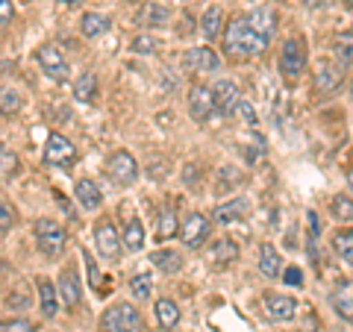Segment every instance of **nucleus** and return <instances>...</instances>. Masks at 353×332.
<instances>
[{
	"label": "nucleus",
	"mask_w": 353,
	"mask_h": 332,
	"mask_svg": "<svg viewBox=\"0 0 353 332\" xmlns=\"http://www.w3.org/2000/svg\"><path fill=\"white\" fill-rule=\"evenodd\" d=\"M224 44H227L230 53H236V56H259V53L268 48V39H262L259 32H253L245 18H236L233 24L227 27Z\"/></svg>",
	"instance_id": "nucleus-1"
},
{
	"label": "nucleus",
	"mask_w": 353,
	"mask_h": 332,
	"mask_svg": "<svg viewBox=\"0 0 353 332\" xmlns=\"http://www.w3.org/2000/svg\"><path fill=\"white\" fill-rule=\"evenodd\" d=\"M141 315L139 309H132L130 303H118L112 309H106V315L101 318V332H141Z\"/></svg>",
	"instance_id": "nucleus-2"
},
{
	"label": "nucleus",
	"mask_w": 353,
	"mask_h": 332,
	"mask_svg": "<svg viewBox=\"0 0 353 332\" xmlns=\"http://www.w3.org/2000/svg\"><path fill=\"white\" fill-rule=\"evenodd\" d=\"M32 232H36V245H39V250L44 253V256H59V253L65 250L68 236H65V229L57 224V220L41 218V220H36Z\"/></svg>",
	"instance_id": "nucleus-3"
},
{
	"label": "nucleus",
	"mask_w": 353,
	"mask_h": 332,
	"mask_svg": "<svg viewBox=\"0 0 353 332\" xmlns=\"http://www.w3.org/2000/svg\"><path fill=\"white\" fill-rule=\"evenodd\" d=\"M209 229H212V220L201 212H192V215H185V220L180 224V241L194 250L209 238Z\"/></svg>",
	"instance_id": "nucleus-4"
},
{
	"label": "nucleus",
	"mask_w": 353,
	"mask_h": 332,
	"mask_svg": "<svg viewBox=\"0 0 353 332\" xmlns=\"http://www.w3.org/2000/svg\"><path fill=\"white\" fill-rule=\"evenodd\" d=\"M94 245H97V253H101L106 262H118L124 241H121V236L115 232L112 220H101V224L94 227Z\"/></svg>",
	"instance_id": "nucleus-5"
},
{
	"label": "nucleus",
	"mask_w": 353,
	"mask_h": 332,
	"mask_svg": "<svg viewBox=\"0 0 353 332\" xmlns=\"http://www.w3.org/2000/svg\"><path fill=\"white\" fill-rule=\"evenodd\" d=\"M106 171L118 185H132L136 183V176H139V165L127 150H115L112 156H109V162H106Z\"/></svg>",
	"instance_id": "nucleus-6"
},
{
	"label": "nucleus",
	"mask_w": 353,
	"mask_h": 332,
	"mask_svg": "<svg viewBox=\"0 0 353 332\" xmlns=\"http://www.w3.org/2000/svg\"><path fill=\"white\" fill-rule=\"evenodd\" d=\"M44 162L59 165V168H71L77 162V147L65 136H57V132H53L48 138V145H44Z\"/></svg>",
	"instance_id": "nucleus-7"
},
{
	"label": "nucleus",
	"mask_w": 353,
	"mask_h": 332,
	"mask_svg": "<svg viewBox=\"0 0 353 332\" xmlns=\"http://www.w3.org/2000/svg\"><path fill=\"white\" fill-rule=\"evenodd\" d=\"M303 65H306V50H303V41L301 39H289L280 50V74L283 76H297L303 74Z\"/></svg>",
	"instance_id": "nucleus-8"
},
{
	"label": "nucleus",
	"mask_w": 353,
	"mask_h": 332,
	"mask_svg": "<svg viewBox=\"0 0 353 332\" xmlns=\"http://www.w3.org/2000/svg\"><path fill=\"white\" fill-rule=\"evenodd\" d=\"M39 65L44 68V74L50 76V80H57V83H65L68 80V62H65L62 56V50L59 48H53V44H44V48L39 50Z\"/></svg>",
	"instance_id": "nucleus-9"
},
{
	"label": "nucleus",
	"mask_w": 353,
	"mask_h": 332,
	"mask_svg": "<svg viewBox=\"0 0 353 332\" xmlns=\"http://www.w3.org/2000/svg\"><path fill=\"white\" fill-rule=\"evenodd\" d=\"M183 65H185V71H192V74H206V71H218L221 59L215 56V50H209V48H192V50H185Z\"/></svg>",
	"instance_id": "nucleus-10"
},
{
	"label": "nucleus",
	"mask_w": 353,
	"mask_h": 332,
	"mask_svg": "<svg viewBox=\"0 0 353 332\" xmlns=\"http://www.w3.org/2000/svg\"><path fill=\"white\" fill-rule=\"evenodd\" d=\"M341 85V65L321 59L318 62V71H315V92L318 94H330Z\"/></svg>",
	"instance_id": "nucleus-11"
},
{
	"label": "nucleus",
	"mask_w": 353,
	"mask_h": 332,
	"mask_svg": "<svg viewBox=\"0 0 353 332\" xmlns=\"http://www.w3.org/2000/svg\"><path fill=\"white\" fill-rule=\"evenodd\" d=\"M189 112L194 121H206L209 115L215 112V97H212V88H203V85H194L189 92Z\"/></svg>",
	"instance_id": "nucleus-12"
},
{
	"label": "nucleus",
	"mask_w": 353,
	"mask_h": 332,
	"mask_svg": "<svg viewBox=\"0 0 353 332\" xmlns=\"http://www.w3.org/2000/svg\"><path fill=\"white\" fill-rule=\"evenodd\" d=\"M212 97H215V109L221 115H230L236 109V103H239V85L233 83V80H218L215 83V88H212Z\"/></svg>",
	"instance_id": "nucleus-13"
},
{
	"label": "nucleus",
	"mask_w": 353,
	"mask_h": 332,
	"mask_svg": "<svg viewBox=\"0 0 353 332\" xmlns=\"http://www.w3.org/2000/svg\"><path fill=\"white\" fill-rule=\"evenodd\" d=\"M265 312H268L271 320H292L297 315V303H294V297L268 294L265 297Z\"/></svg>",
	"instance_id": "nucleus-14"
},
{
	"label": "nucleus",
	"mask_w": 353,
	"mask_h": 332,
	"mask_svg": "<svg viewBox=\"0 0 353 332\" xmlns=\"http://www.w3.org/2000/svg\"><path fill=\"white\" fill-rule=\"evenodd\" d=\"M245 21H248V27H250L253 32H259L262 39H271L274 24H277V15H274L271 6H256Z\"/></svg>",
	"instance_id": "nucleus-15"
},
{
	"label": "nucleus",
	"mask_w": 353,
	"mask_h": 332,
	"mask_svg": "<svg viewBox=\"0 0 353 332\" xmlns=\"http://www.w3.org/2000/svg\"><path fill=\"white\" fill-rule=\"evenodd\" d=\"M59 294H62V300H65V306H68V309L80 306L83 289H80V276H77L74 268H65V271L59 273Z\"/></svg>",
	"instance_id": "nucleus-16"
},
{
	"label": "nucleus",
	"mask_w": 353,
	"mask_h": 332,
	"mask_svg": "<svg viewBox=\"0 0 353 332\" xmlns=\"http://www.w3.org/2000/svg\"><path fill=\"white\" fill-rule=\"evenodd\" d=\"M74 197H77V203H80L83 209H88V212H92V209H97L101 206V191H97V185L92 183V180H80L74 185Z\"/></svg>",
	"instance_id": "nucleus-17"
},
{
	"label": "nucleus",
	"mask_w": 353,
	"mask_h": 332,
	"mask_svg": "<svg viewBox=\"0 0 353 332\" xmlns=\"http://www.w3.org/2000/svg\"><path fill=\"white\" fill-rule=\"evenodd\" d=\"M112 27V21H109L106 15L101 12H85L83 21H80V32L85 39H97V36H103V32Z\"/></svg>",
	"instance_id": "nucleus-18"
},
{
	"label": "nucleus",
	"mask_w": 353,
	"mask_h": 332,
	"mask_svg": "<svg viewBox=\"0 0 353 332\" xmlns=\"http://www.w3.org/2000/svg\"><path fill=\"white\" fill-rule=\"evenodd\" d=\"M259 271L265 276H271V280L274 276H283V259L271 245H262V250H259Z\"/></svg>",
	"instance_id": "nucleus-19"
},
{
	"label": "nucleus",
	"mask_w": 353,
	"mask_h": 332,
	"mask_svg": "<svg viewBox=\"0 0 353 332\" xmlns=\"http://www.w3.org/2000/svg\"><path fill=\"white\" fill-rule=\"evenodd\" d=\"M94 94H97V76L92 71H83L74 83V97L80 103H88V101H94Z\"/></svg>",
	"instance_id": "nucleus-20"
},
{
	"label": "nucleus",
	"mask_w": 353,
	"mask_h": 332,
	"mask_svg": "<svg viewBox=\"0 0 353 332\" xmlns=\"http://www.w3.org/2000/svg\"><path fill=\"white\" fill-rule=\"evenodd\" d=\"M121 241H124L127 250H141V245H145V227H141L139 218H127V227H124V236H121Z\"/></svg>",
	"instance_id": "nucleus-21"
},
{
	"label": "nucleus",
	"mask_w": 353,
	"mask_h": 332,
	"mask_svg": "<svg viewBox=\"0 0 353 332\" xmlns=\"http://www.w3.org/2000/svg\"><path fill=\"white\" fill-rule=\"evenodd\" d=\"M150 262H153V268H159L162 273H176L183 268V256L176 250H157L150 256Z\"/></svg>",
	"instance_id": "nucleus-22"
},
{
	"label": "nucleus",
	"mask_w": 353,
	"mask_h": 332,
	"mask_svg": "<svg viewBox=\"0 0 353 332\" xmlns=\"http://www.w3.org/2000/svg\"><path fill=\"white\" fill-rule=\"evenodd\" d=\"M157 320H159L162 329H174L176 324H180V309H176V303L168 300V297L157 300Z\"/></svg>",
	"instance_id": "nucleus-23"
},
{
	"label": "nucleus",
	"mask_w": 353,
	"mask_h": 332,
	"mask_svg": "<svg viewBox=\"0 0 353 332\" xmlns=\"http://www.w3.org/2000/svg\"><path fill=\"white\" fill-rule=\"evenodd\" d=\"M241 215H248V200H245V197H239V200L224 203V206L215 209V220H218V224H233V220H239Z\"/></svg>",
	"instance_id": "nucleus-24"
},
{
	"label": "nucleus",
	"mask_w": 353,
	"mask_h": 332,
	"mask_svg": "<svg viewBox=\"0 0 353 332\" xmlns=\"http://www.w3.org/2000/svg\"><path fill=\"white\" fill-rule=\"evenodd\" d=\"M171 18V12L159 3H145L141 6V15H139V24L141 27H162L165 21Z\"/></svg>",
	"instance_id": "nucleus-25"
},
{
	"label": "nucleus",
	"mask_w": 353,
	"mask_h": 332,
	"mask_svg": "<svg viewBox=\"0 0 353 332\" xmlns=\"http://www.w3.org/2000/svg\"><path fill=\"white\" fill-rule=\"evenodd\" d=\"M209 259L215 264H230V262L239 259V247L230 238H221V241H215V247L209 250Z\"/></svg>",
	"instance_id": "nucleus-26"
},
{
	"label": "nucleus",
	"mask_w": 353,
	"mask_h": 332,
	"mask_svg": "<svg viewBox=\"0 0 353 332\" xmlns=\"http://www.w3.org/2000/svg\"><path fill=\"white\" fill-rule=\"evenodd\" d=\"M39 300H41V312L44 318H53L59 312V303H57V289H53V282L41 280L39 282Z\"/></svg>",
	"instance_id": "nucleus-27"
},
{
	"label": "nucleus",
	"mask_w": 353,
	"mask_h": 332,
	"mask_svg": "<svg viewBox=\"0 0 353 332\" xmlns=\"http://www.w3.org/2000/svg\"><path fill=\"white\" fill-rule=\"evenodd\" d=\"M333 303H336V312L341 318L353 320V285L350 282H341V289L333 294Z\"/></svg>",
	"instance_id": "nucleus-28"
},
{
	"label": "nucleus",
	"mask_w": 353,
	"mask_h": 332,
	"mask_svg": "<svg viewBox=\"0 0 353 332\" xmlns=\"http://www.w3.org/2000/svg\"><path fill=\"white\" fill-rule=\"evenodd\" d=\"M21 106H24V97H21L15 88H0V115L12 118L21 112Z\"/></svg>",
	"instance_id": "nucleus-29"
},
{
	"label": "nucleus",
	"mask_w": 353,
	"mask_h": 332,
	"mask_svg": "<svg viewBox=\"0 0 353 332\" xmlns=\"http://www.w3.org/2000/svg\"><path fill=\"white\" fill-rule=\"evenodd\" d=\"M201 30H203V36L212 41V39H218V32H221V6L218 3H212L203 12V18H201Z\"/></svg>",
	"instance_id": "nucleus-30"
},
{
	"label": "nucleus",
	"mask_w": 353,
	"mask_h": 332,
	"mask_svg": "<svg viewBox=\"0 0 353 332\" xmlns=\"http://www.w3.org/2000/svg\"><path fill=\"white\" fill-rule=\"evenodd\" d=\"M333 247L347 264H353V229H339L333 236Z\"/></svg>",
	"instance_id": "nucleus-31"
},
{
	"label": "nucleus",
	"mask_w": 353,
	"mask_h": 332,
	"mask_svg": "<svg viewBox=\"0 0 353 332\" xmlns=\"http://www.w3.org/2000/svg\"><path fill=\"white\" fill-rule=\"evenodd\" d=\"M336 56L341 62V68H345V65H353V32L336 36Z\"/></svg>",
	"instance_id": "nucleus-32"
},
{
	"label": "nucleus",
	"mask_w": 353,
	"mask_h": 332,
	"mask_svg": "<svg viewBox=\"0 0 353 332\" xmlns=\"http://www.w3.org/2000/svg\"><path fill=\"white\" fill-rule=\"evenodd\" d=\"M130 291L139 297V300H148L150 291H153V276L150 273H136L130 280Z\"/></svg>",
	"instance_id": "nucleus-33"
},
{
	"label": "nucleus",
	"mask_w": 353,
	"mask_h": 332,
	"mask_svg": "<svg viewBox=\"0 0 353 332\" xmlns=\"http://www.w3.org/2000/svg\"><path fill=\"white\" fill-rule=\"evenodd\" d=\"M330 209H333V218H339V220H353V200H350L347 194L333 197Z\"/></svg>",
	"instance_id": "nucleus-34"
},
{
	"label": "nucleus",
	"mask_w": 353,
	"mask_h": 332,
	"mask_svg": "<svg viewBox=\"0 0 353 332\" xmlns=\"http://www.w3.org/2000/svg\"><path fill=\"white\" fill-rule=\"evenodd\" d=\"M171 236H176V215L174 209H165L159 215V238H171Z\"/></svg>",
	"instance_id": "nucleus-35"
},
{
	"label": "nucleus",
	"mask_w": 353,
	"mask_h": 332,
	"mask_svg": "<svg viewBox=\"0 0 353 332\" xmlns=\"http://www.w3.org/2000/svg\"><path fill=\"white\" fill-rule=\"evenodd\" d=\"M233 112H236L241 121H245V124H250V127L259 121V118H256V109H253V103L248 101V97H239V103H236Z\"/></svg>",
	"instance_id": "nucleus-36"
},
{
	"label": "nucleus",
	"mask_w": 353,
	"mask_h": 332,
	"mask_svg": "<svg viewBox=\"0 0 353 332\" xmlns=\"http://www.w3.org/2000/svg\"><path fill=\"white\" fill-rule=\"evenodd\" d=\"M0 171L3 174H15L18 171V156L12 153L9 145H0Z\"/></svg>",
	"instance_id": "nucleus-37"
},
{
	"label": "nucleus",
	"mask_w": 353,
	"mask_h": 332,
	"mask_svg": "<svg viewBox=\"0 0 353 332\" xmlns=\"http://www.w3.org/2000/svg\"><path fill=\"white\" fill-rule=\"evenodd\" d=\"M130 48L136 50V53H141V56H148V53H153V50L159 48V44H157V39H153V36H145V32H141V36L132 39Z\"/></svg>",
	"instance_id": "nucleus-38"
},
{
	"label": "nucleus",
	"mask_w": 353,
	"mask_h": 332,
	"mask_svg": "<svg viewBox=\"0 0 353 332\" xmlns=\"http://www.w3.org/2000/svg\"><path fill=\"white\" fill-rule=\"evenodd\" d=\"M83 262H85V268H88V280H92L94 291H103V280H101V268H97V262L88 256V253H83Z\"/></svg>",
	"instance_id": "nucleus-39"
},
{
	"label": "nucleus",
	"mask_w": 353,
	"mask_h": 332,
	"mask_svg": "<svg viewBox=\"0 0 353 332\" xmlns=\"http://www.w3.org/2000/svg\"><path fill=\"white\" fill-rule=\"evenodd\" d=\"M283 280H285V285L301 289V285H303V271L297 268V264H289V268H283Z\"/></svg>",
	"instance_id": "nucleus-40"
},
{
	"label": "nucleus",
	"mask_w": 353,
	"mask_h": 332,
	"mask_svg": "<svg viewBox=\"0 0 353 332\" xmlns=\"http://www.w3.org/2000/svg\"><path fill=\"white\" fill-rule=\"evenodd\" d=\"M0 332H36L30 320H9V324L0 326Z\"/></svg>",
	"instance_id": "nucleus-41"
},
{
	"label": "nucleus",
	"mask_w": 353,
	"mask_h": 332,
	"mask_svg": "<svg viewBox=\"0 0 353 332\" xmlns=\"http://www.w3.org/2000/svg\"><path fill=\"white\" fill-rule=\"evenodd\" d=\"M15 15V6H12V0H0V30H3L9 21H12Z\"/></svg>",
	"instance_id": "nucleus-42"
},
{
	"label": "nucleus",
	"mask_w": 353,
	"mask_h": 332,
	"mask_svg": "<svg viewBox=\"0 0 353 332\" xmlns=\"http://www.w3.org/2000/svg\"><path fill=\"white\" fill-rule=\"evenodd\" d=\"M6 224H12V209L0 200V227H6Z\"/></svg>",
	"instance_id": "nucleus-43"
},
{
	"label": "nucleus",
	"mask_w": 353,
	"mask_h": 332,
	"mask_svg": "<svg viewBox=\"0 0 353 332\" xmlns=\"http://www.w3.org/2000/svg\"><path fill=\"white\" fill-rule=\"evenodd\" d=\"M59 3H65V6H77L80 0H59Z\"/></svg>",
	"instance_id": "nucleus-44"
},
{
	"label": "nucleus",
	"mask_w": 353,
	"mask_h": 332,
	"mask_svg": "<svg viewBox=\"0 0 353 332\" xmlns=\"http://www.w3.org/2000/svg\"><path fill=\"white\" fill-rule=\"evenodd\" d=\"M347 183H350V188H353V168H350V174H347Z\"/></svg>",
	"instance_id": "nucleus-45"
},
{
	"label": "nucleus",
	"mask_w": 353,
	"mask_h": 332,
	"mask_svg": "<svg viewBox=\"0 0 353 332\" xmlns=\"http://www.w3.org/2000/svg\"><path fill=\"white\" fill-rule=\"evenodd\" d=\"M350 97H353V85H350Z\"/></svg>",
	"instance_id": "nucleus-46"
},
{
	"label": "nucleus",
	"mask_w": 353,
	"mask_h": 332,
	"mask_svg": "<svg viewBox=\"0 0 353 332\" xmlns=\"http://www.w3.org/2000/svg\"><path fill=\"white\" fill-rule=\"evenodd\" d=\"M350 6H353V0H350Z\"/></svg>",
	"instance_id": "nucleus-47"
}]
</instances>
